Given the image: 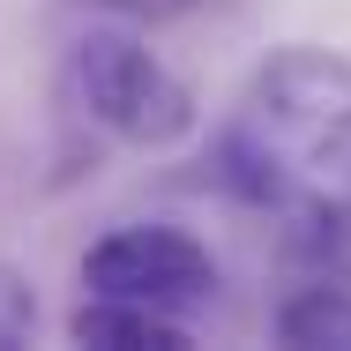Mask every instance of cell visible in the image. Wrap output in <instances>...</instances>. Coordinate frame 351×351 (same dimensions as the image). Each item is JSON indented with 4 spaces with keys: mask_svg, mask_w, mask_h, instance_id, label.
<instances>
[{
    "mask_svg": "<svg viewBox=\"0 0 351 351\" xmlns=\"http://www.w3.org/2000/svg\"><path fill=\"white\" fill-rule=\"evenodd\" d=\"M210 180L247 210L284 217L314 254L351 247V60L277 45L239 82L210 135Z\"/></svg>",
    "mask_w": 351,
    "mask_h": 351,
    "instance_id": "cell-1",
    "label": "cell"
},
{
    "mask_svg": "<svg viewBox=\"0 0 351 351\" xmlns=\"http://www.w3.org/2000/svg\"><path fill=\"white\" fill-rule=\"evenodd\" d=\"M60 90H68V105L90 128H105L112 142H135V149H172L195 128L187 82L165 68L135 30H120V23H90L68 45Z\"/></svg>",
    "mask_w": 351,
    "mask_h": 351,
    "instance_id": "cell-2",
    "label": "cell"
},
{
    "mask_svg": "<svg viewBox=\"0 0 351 351\" xmlns=\"http://www.w3.org/2000/svg\"><path fill=\"white\" fill-rule=\"evenodd\" d=\"M217 284H224L217 254L180 224H120L82 254V291L90 299H128V306L172 314V322L210 306Z\"/></svg>",
    "mask_w": 351,
    "mask_h": 351,
    "instance_id": "cell-3",
    "label": "cell"
},
{
    "mask_svg": "<svg viewBox=\"0 0 351 351\" xmlns=\"http://www.w3.org/2000/svg\"><path fill=\"white\" fill-rule=\"evenodd\" d=\"M68 337L97 351H187V329L172 314H149V306H128V299H90L68 322Z\"/></svg>",
    "mask_w": 351,
    "mask_h": 351,
    "instance_id": "cell-4",
    "label": "cell"
},
{
    "mask_svg": "<svg viewBox=\"0 0 351 351\" xmlns=\"http://www.w3.org/2000/svg\"><path fill=\"white\" fill-rule=\"evenodd\" d=\"M277 337L284 344H344L351 351V291L344 284H314V291L284 299Z\"/></svg>",
    "mask_w": 351,
    "mask_h": 351,
    "instance_id": "cell-5",
    "label": "cell"
},
{
    "mask_svg": "<svg viewBox=\"0 0 351 351\" xmlns=\"http://www.w3.org/2000/svg\"><path fill=\"white\" fill-rule=\"evenodd\" d=\"M30 329H38V299H30V284L15 277V269H0V351H8V344H30Z\"/></svg>",
    "mask_w": 351,
    "mask_h": 351,
    "instance_id": "cell-6",
    "label": "cell"
},
{
    "mask_svg": "<svg viewBox=\"0 0 351 351\" xmlns=\"http://www.w3.org/2000/svg\"><path fill=\"white\" fill-rule=\"evenodd\" d=\"M112 8H149V0H112Z\"/></svg>",
    "mask_w": 351,
    "mask_h": 351,
    "instance_id": "cell-7",
    "label": "cell"
}]
</instances>
